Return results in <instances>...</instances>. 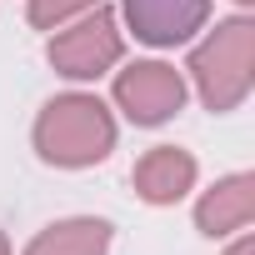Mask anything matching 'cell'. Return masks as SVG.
<instances>
[{
	"label": "cell",
	"mask_w": 255,
	"mask_h": 255,
	"mask_svg": "<svg viewBox=\"0 0 255 255\" xmlns=\"http://www.w3.org/2000/svg\"><path fill=\"white\" fill-rule=\"evenodd\" d=\"M115 140H120V120L90 90H65V95L45 100L30 125V145L50 170H90V165L110 160Z\"/></svg>",
	"instance_id": "6da1fadb"
},
{
	"label": "cell",
	"mask_w": 255,
	"mask_h": 255,
	"mask_svg": "<svg viewBox=\"0 0 255 255\" xmlns=\"http://www.w3.org/2000/svg\"><path fill=\"white\" fill-rule=\"evenodd\" d=\"M185 85L200 95V105L210 115H230L250 100V90H255V20L245 10L205 25L190 40Z\"/></svg>",
	"instance_id": "7a4b0ae2"
},
{
	"label": "cell",
	"mask_w": 255,
	"mask_h": 255,
	"mask_svg": "<svg viewBox=\"0 0 255 255\" xmlns=\"http://www.w3.org/2000/svg\"><path fill=\"white\" fill-rule=\"evenodd\" d=\"M45 60L55 75L75 80V85H90L100 75H110L120 60H125V30H120V15L110 5H95L85 15H75L70 25L50 30L45 40Z\"/></svg>",
	"instance_id": "3957f363"
},
{
	"label": "cell",
	"mask_w": 255,
	"mask_h": 255,
	"mask_svg": "<svg viewBox=\"0 0 255 255\" xmlns=\"http://www.w3.org/2000/svg\"><path fill=\"white\" fill-rule=\"evenodd\" d=\"M115 110L140 125V130H155V125H170L185 110V70H175L170 60H130V65H115Z\"/></svg>",
	"instance_id": "277c9868"
},
{
	"label": "cell",
	"mask_w": 255,
	"mask_h": 255,
	"mask_svg": "<svg viewBox=\"0 0 255 255\" xmlns=\"http://www.w3.org/2000/svg\"><path fill=\"white\" fill-rule=\"evenodd\" d=\"M215 0H120V25L150 50L190 45L210 25Z\"/></svg>",
	"instance_id": "5b68a950"
},
{
	"label": "cell",
	"mask_w": 255,
	"mask_h": 255,
	"mask_svg": "<svg viewBox=\"0 0 255 255\" xmlns=\"http://www.w3.org/2000/svg\"><path fill=\"white\" fill-rule=\"evenodd\" d=\"M195 180H200V165H195V155L180 150V145H150V150L135 160V170H130L135 195H140L145 205H155V210L180 205V200L195 190Z\"/></svg>",
	"instance_id": "8992f818"
},
{
	"label": "cell",
	"mask_w": 255,
	"mask_h": 255,
	"mask_svg": "<svg viewBox=\"0 0 255 255\" xmlns=\"http://www.w3.org/2000/svg\"><path fill=\"white\" fill-rule=\"evenodd\" d=\"M255 220V175L250 170H230L220 175L210 190H200L195 200V230L205 240H225L235 230H245Z\"/></svg>",
	"instance_id": "52a82bcc"
},
{
	"label": "cell",
	"mask_w": 255,
	"mask_h": 255,
	"mask_svg": "<svg viewBox=\"0 0 255 255\" xmlns=\"http://www.w3.org/2000/svg\"><path fill=\"white\" fill-rule=\"evenodd\" d=\"M110 245H115V225L105 215H65L35 230L20 255H110Z\"/></svg>",
	"instance_id": "ba28073f"
},
{
	"label": "cell",
	"mask_w": 255,
	"mask_h": 255,
	"mask_svg": "<svg viewBox=\"0 0 255 255\" xmlns=\"http://www.w3.org/2000/svg\"><path fill=\"white\" fill-rule=\"evenodd\" d=\"M95 5H105V0H25V20H30L35 30H60V25H70L75 15L95 10Z\"/></svg>",
	"instance_id": "9c48e42d"
},
{
	"label": "cell",
	"mask_w": 255,
	"mask_h": 255,
	"mask_svg": "<svg viewBox=\"0 0 255 255\" xmlns=\"http://www.w3.org/2000/svg\"><path fill=\"white\" fill-rule=\"evenodd\" d=\"M225 255H255V235H250V225H245V230H235V240L225 245Z\"/></svg>",
	"instance_id": "30bf717a"
},
{
	"label": "cell",
	"mask_w": 255,
	"mask_h": 255,
	"mask_svg": "<svg viewBox=\"0 0 255 255\" xmlns=\"http://www.w3.org/2000/svg\"><path fill=\"white\" fill-rule=\"evenodd\" d=\"M0 255H10V235L5 230H0Z\"/></svg>",
	"instance_id": "8fae6325"
},
{
	"label": "cell",
	"mask_w": 255,
	"mask_h": 255,
	"mask_svg": "<svg viewBox=\"0 0 255 255\" xmlns=\"http://www.w3.org/2000/svg\"><path fill=\"white\" fill-rule=\"evenodd\" d=\"M230 5H240V10H250V5H255V0H230Z\"/></svg>",
	"instance_id": "7c38bea8"
}]
</instances>
